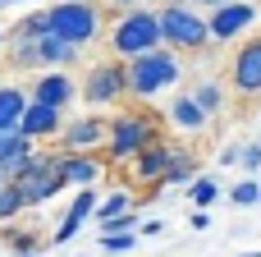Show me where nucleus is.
<instances>
[{
	"instance_id": "obj_1",
	"label": "nucleus",
	"mask_w": 261,
	"mask_h": 257,
	"mask_svg": "<svg viewBox=\"0 0 261 257\" xmlns=\"http://www.w3.org/2000/svg\"><path fill=\"white\" fill-rule=\"evenodd\" d=\"M174 78H179V55H174L170 46H156V51L133 55V60L124 64V87H128L133 97H156V92L170 87Z\"/></svg>"
},
{
	"instance_id": "obj_2",
	"label": "nucleus",
	"mask_w": 261,
	"mask_h": 257,
	"mask_svg": "<svg viewBox=\"0 0 261 257\" xmlns=\"http://www.w3.org/2000/svg\"><path fill=\"white\" fill-rule=\"evenodd\" d=\"M46 23H50V37H60L64 46H87L92 37H96V28H101V18H96V5H87V0H60L55 9H46Z\"/></svg>"
},
{
	"instance_id": "obj_3",
	"label": "nucleus",
	"mask_w": 261,
	"mask_h": 257,
	"mask_svg": "<svg viewBox=\"0 0 261 257\" xmlns=\"http://www.w3.org/2000/svg\"><path fill=\"white\" fill-rule=\"evenodd\" d=\"M156 28H161V41H170V46H179V51H197V46L211 41L206 18H197L188 5H165V9L156 14Z\"/></svg>"
},
{
	"instance_id": "obj_4",
	"label": "nucleus",
	"mask_w": 261,
	"mask_h": 257,
	"mask_svg": "<svg viewBox=\"0 0 261 257\" xmlns=\"http://www.w3.org/2000/svg\"><path fill=\"white\" fill-rule=\"evenodd\" d=\"M115 55H147V51H156L161 46V28H156V14L151 9H128L119 23H115Z\"/></svg>"
},
{
	"instance_id": "obj_5",
	"label": "nucleus",
	"mask_w": 261,
	"mask_h": 257,
	"mask_svg": "<svg viewBox=\"0 0 261 257\" xmlns=\"http://www.w3.org/2000/svg\"><path fill=\"white\" fill-rule=\"evenodd\" d=\"M106 138H110V161H128V156H138L142 147L156 143L147 115H119V120L106 129Z\"/></svg>"
},
{
	"instance_id": "obj_6",
	"label": "nucleus",
	"mask_w": 261,
	"mask_h": 257,
	"mask_svg": "<svg viewBox=\"0 0 261 257\" xmlns=\"http://www.w3.org/2000/svg\"><path fill=\"white\" fill-rule=\"evenodd\" d=\"M83 92H87L92 106H110V101H119V97L128 92V87H124V64H96V69L87 74Z\"/></svg>"
},
{
	"instance_id": "obj_7",
	"label": "nucleus",
	"mask_w": 261,
	"mask_h": 257,
	"mask_svg": "<svg viewBox=\"0 0 261 257\" xmlns=\"http://www.w3.org/2000/svg\"><path fill=\"white\" fill-rule=\"evenodd\" d=\"M257 18V5H248V0H234V5H220L211 18H206V32L216 37V41H229V37H239L248 23Z\"/></svg>"
},
{
	"instance_id": "obj_8",
	"label": "nucleus",
	"mask_w": 261,
	"mask_h": 257,
	"mask_svg": "<svg viewBox=\"0 0 261 257\" xmlns=\"http://www.w3.org/2000/svg\"><path fill=\"white\" fill-rule=\"evenodd\" d=\"M101 138H106V124L87 115V120L64 124V138H60V143H64V152H69V156H87V147H96Z\"/></svg>"
},
{
	"instance_id": "obj_9",
	"label": "nucleus",
	"mask_w": 261,
	"mask_h": 257,
	"mask_svg": "<svg viewBox=\"0 0 261 257\" xmlns=\"http://www.w3.org/2000/svg\"><path fill=\"white\" fill-rule=\"evenodd\" d=\"M32 101H37V106H50V110H64V106L73 101V78H69V74H41Z\"/></svg>"
},
{
	"instance_id": "obj_10",
	"label": "nucleus",
	"mask_w": 261,
	"mask_h": 257,
	"mask_svg": "<svg viewBox=\"0 0 261 257\" xmlns=\"http://www.w3.org/2000/svg\"><path fill=\"white\" fill-rule=\"evenodd\" d=\"M234 87L239 92H261V37L239 51V60H234Z\"/></svg>"
},
{
	"instance_id": "obj_11",
	"label": "nucleus",
	"mask_w": 261,
	"mask_h": 257,
	"mask_svg": "<svg viewBox=\"0 0 261 257\" xmlns=\"http://www.w3.org/2000/svg\"><path fill=\"white\" fill-rule=\"evenodd\" d=\"M55 170H60V179H64V184H73L78 193H83V189H92V184L101 179V161H96V156H60V166H55Z\"/></svg>"
},
{
	"instance_id": "obj_12",
	"label": "nucleus",
	"mask_w": 261,
	"mask_h": 257,
	"mask_svg": "<svg viewBox=\"0 0 261 257\" xmlns=\"http://www.w3.org/2000/svg\"><path fill=\"white\" fill-rule=\"evenodd\" d=\"M55 129H60V110L28 101V110H23V120H18V133L32 143V138H46V133H55Z\"/></svg>"
},
{
	"instance_id": "obj_13",
	"label": "nucleus",
	"mask_w": 261,
	"mask_h": 257,
	"mask_svg": "<svg viewBox=\"0 0 261 257\" xmlns=\"http://www.w3.org/2000/svg\"><path fill=\"white\" fill-rule=\"evenodd\" d=\"M28 156H32V143H28L23 133H0V175H5V184L14 179V170H18Z\"/></svg>"
},
{
	"instance_id": "obj_14",
	"label": "nucleus",
	"mask_w": 261,
	"mask_h": 257,
	"mask_svg": "<svg viewBox=\"0 0 261 257\" xmlns=\"http://www.w3.org/2000/svg\"><path fill=\"white\" fill-rule=\"evenodd\" d=\"M92 207H96V193H92V189H83V193L73 198V207H69V216L60 221V230H55V244H69V239L78 235V225H83V221L92 216Z\"/></svg>"
},
{
	"instance_id": "obj_15",
	"label": "nucleus",
	"mask_w": 261,
	"mask_h": 257,
	"mask_svg": "<svg viewBox=\"0 0 261 257\" xmlns=\"http://www.w3.org/2000/svg\"><path fill=\"white\" fill-rule=\"evenodd\" d=\"M165 161H170V147H161V143L142 147V152H138V179H142V184H161Z\"/></svg>"
},
{
	"instance_id": "obj_16",
	"label": "nucleus",
	"mask_w": 261,
	"mask_h": 257,
	"mask_svg": "<svg viewBox=\"0 0 261 257\" xmlns=\"http://www.w3.org/2000/svg\"><path fill=\"white\" fill-rule=\"evenodd\" d=\"M28 101L18 87H0V133H18V120H23Z\"/></svg>"
},
{
	"instance_id": "obj_17",
	"label": "nucleus",
	"mask_w": 261,
	"mask_h": 257,
	"mask_svg": "<svg viewBox=\"0 0 261 257\" xmlns=\"http://www.w3.org/2000/svg\"><path fill=\"white\" fill-rule=\"evenodd\" d=\"M193 175H197L193 156H188V152H170V161H165V175H161V184H193Z\"/></svg>"
},
{
	"instance_id": "obj_18",
	"label": "nucleus",
	"mask_w": 261,
	"mask_h": 257,
	"mask_svg": "<svg viewBox=\"0 0 261 257\" xmlns=\"http://www.w3.org/2000/svg\"><path fill=\"white\" fill-rule=\"evenodd\" d=\"M170 120H174L179 129H202V124H206V115H202V106H197L193 97H179V101L170 106Z\"/></svg>"
},
{
	"instance_id": "obj_19",
	"label": "nucleus",
	"mask_w": 261,
	"mask_h": 257,
	"mask_svg": "<svg viewBox=\"0 0 261 257\" xmlns=\"http://www.w3.org/2000/svg\"><path fill=\"white\" fill-rule=\"evenodd\" d=\"M73 46H64L60 37H41L37 41V64H69Z\"/></svg>"
},
{
	"instance_id": "obj_20",
	"label": "nucleus",
	"mask_w": 261,
	"mask_h": 257,
	"mask_svg": "<svg viewBox=\"0 0 261 257\" xmlns=\"http://www.w3.org/2000/svg\"><path fill=\"white\" fill-rule=\"evenodd\" d=\"M41 37H50V23H46V14H32V18H23V23L9 32V41H41Z\"/></svg>"
},
{
	"instance_id": "obj_21",
	"label": "nucleus",
	"mask_w": 261,
	"mask_h": 257,
	"mask_svg": "<svg viewBox=\"0 0 261 257\" xmlns=\"http://www.w3.org/2000/svg\"><path fill=\"white\" fill-rule=\"evenodd\" d=\"M193 101L202 106V115H216V110L225 106V92H220V83H202V87L193 92Z\"/></svg>"
},
{
	"instance_id": "obj_22",
	"label": "nucleus",
	"mask_w": 261,
	"mask_h": 257,
	"mask_svg": "<svg viewBox=\"0 0 261 257\" xmlns=\"http://www.w3.org/2000/svg\"><path fill=\"white\" fill-rule=\"evenodd\" d=\"M229 202H234V207H257V202H261V184H257V179L234 184V189H229Z\"/></svg>"
},
{
	"instance_id": "obj_23",
	"label": "nucleus",
	"mask_w": 261,
	"mask_h": 257,
	"mask_svg": "<svg viewBox=\"0 0 261 257\" xmlns=\"http://www.w3.org/2000/svg\"><path fill=\"white\" fill-rule=\"evenodd\" d=\"M124 212H128V193H124V189H115V193H110V198L101 202V212H96V221L106 225V221H115V216H124Z\"/></svg>"
},
{
	"instance_id": "obj_24",
	"label": "nucleus",
	"mask_w": 261,
	"mask_h": 257,
	"mask_svg": "<svg viewBox=\"0 0 261 257\" xmlns=\"http://www.w3.org/2000/svg\"><path fill=\"white\" fill-rule=\"evenodd\" d=\"M18 212H23V198H18V193L5 184V189H0V225H5L9 216H18Z\"/></svg>"
},
{
	"instance_id": "obj_25",
	"label": "nucleus",
	"mask_w": 261,
	"mask_h": 257,
	"mask_svg": "<svg viewBox=\"0 0 261 257\" xmlns=\"http://www.w3.org/2000/svg\"><path fill=\"white\" fill-rule=\"evenodd\" d=\"M14 46V64L18 69H32L37 64V41H9Z\"/></svg>"
},
{
	"instance_id": "obj_26",
	"label": "nucleus",
	"mask_w": 261,
	"mask_h": 257,
	"mask_svg": "<svg viewBox=\"0 0 261 257\" xmlns=\"http://www.w3.org/2000/svg\"><path fill=\"white\" fill-rule=\"evenodd\" d=\"M216 193H220V189H216L211 179H193V202H197V207H211Z\"/></svg>"
},
{
	"instance_id": "obj_27",
	"label": "nucleus",
	"mask_w": 261,
	"mask_h": 257,
	"mask_svg": "<svg viewBox=\"0 0 261 257\" xmlns=\"http://www.w3.org/2000/svg\"><path fill=\"white\" fill-rule=\"evenodd\" d=\"M133 225H138V216H133V212H124V216H115V221H106L101 230H106V235H133Z\"/></svg>"
},
{
	"instance_id": "obj_28",
	"label": "nucleus",
	"mask_w": 261,
	"mask_h": 257,
	"mask_svg": "<svg viewBox=\"0 0 261 257\" xmlns=\"http://www.w3.org/2000/svg\"><path fill=\"white\" fill-rule=\"evenodd\" d=\"M239 161H243V170H248V175H257V170H261V138L243 147V156H239Z\"/></svg>"
},
{
	"instance_id": "obj_29",
	"label": "nucleus",
	"mask_w": 261,
	"mask_h": 257,
	"mask_svg": "<svg viewBox=\"0 0 261 257\" xmlns=\"http://www.w3.org/2000/svg\"><path fill=\"white\" fill-rule=\"evenodd\" d=\"M101 248L106 253H128L133 248V235H101Z\"/></svg>"
},
{
	"instance_id": "obj_30",
	"label": "nucleus",
	"mask_w": 261,
	"mask_h": 257,
	"mask_svg": "<svg viewBox=\"0 0 261 257\" xmlns=\"http://www.w3.org/2000/svg\"><path fill=\"white\" fill-rule=\"evenodd\" d=\"M239 156H243V147H239V143H229V147H225V152H220V161H225V166H234V161H239Z\"/></svg>"
},
{
	"instance_id": "obj_31",
	"label": "nucleus",
	"mask_w": 261,
	"mask_h": 257,
	"mask_svg": "<svg viewBox=\"0 0 261 257\" xmlns=\"http://www.w3.org/2000/svg\"><path fill=\"white\" fill-rule=\"evenodd\" d=\"M188 225H193V230H206V225H211V216H206V212H193V216H188Z\"/></svg>"
},
{
	"instance_id": "obj_32",
	"label": "nucleus",
	"mask_w": 261,
	"mask_h": 257,
	"mask_svg": "<svg viewBox=\"0 0 261 257\" xmlns=\"http://www.w3.org/2000/svg\"><path fill=\"white\" fill-rule=\"evenodd\" d=\"M197 5H216L220 9V5H234V0H197Z\"/></svg>"
},
{
	"instance_id": "obj_33",
	"label": "nucleus",
	"mask_w": 261,
	"mask_h": 257,
	"mask_svg": "<svg viewBox=\"0 0 261 257\" xmlns=\"http://www.w3.org/2000/svg\"><path fill=\"white\" fill-rule=\"evenodd\" d=\"M18 257H41V253H18Z\"/></svg>"
},
{
	"instance_id": "obj_34",
	"label": "nucleus",
	"mask_w": 261,
	"mask_h": 257,
	"mask_svg": "<svg viewBox=\"0 0 261 257\" xmlns=\"http://www.w3.org/2000/svg\"><path fill=\"white\" fill-rule=\"evenodd\" d=\"M243 257H261V253H243Z\"/></svg>"
},
{
	"instance_id": "obj_35",
	"label": "nucleus",
	"mask_w": 261,
	"mask_h": 257,
	"mask_svg": "<svg viewBox=\"0 0 261 257\" xmlns=\"http://www.w3.org/2000/svg\"><path fill=\"white\" fill-rule=\"evenodd\" d=\"M170 5H184V0H170Z\"/></svg>"
},
{
	"instance_id": "obj_36",
	"label": "nucleus",
	"mask_w": 261,
	"mask_h": 257,
	"mask_svg": "<svg viewBox=\"0 0 261 257\" xmlns=\"http://www.w3.org/2000/svg\"><path fill=\"white\" fill-rule=\"evenodd\" d=\"M119 5H133V0H119Z\"/></svg>"
},
{
	"instance_id": "obj_37",
	"label": "nucleus",
	"mask_w": 261,
	"mask_h": 257,
	"mask_svg": "<svg viewBox=\"0 0 261 257\" xmlns=\"http://www.w3.org/2000/svg\"><path fill=\"white\" fill-rule=\"evenodd\" d=\"M0 189H5V175H0Z\"/></svg>"
},
{
	"instance_id": "obj_38",
	"label": "nucleus",
	"mask_w": 261,
	"mask_h": 257,
	"mask_svg": "<svg viewBox=\"0 0 261 257\" xmlns=\"http://www.w3.org/2000/svg\"><path fill=\"white\" fill-rule=\"evenodd\" d=\"M0 46H5V37H0Z\"/></svg>"
},
{
	"instance_id": "obj_39",
	"label": "nucleus",
	"mask_w": 261,
	"mask_h": 257,
	"mask_svg": "<svg viewBox=\"0 0 261 257\" xmlns=\"http://www.w3.org/2000/svg\"><path fill=\"white\" fill-rule=\"evenodd\" d=\"M0 5H5V0H0Z\"/></svg>"
}]
</instances>
